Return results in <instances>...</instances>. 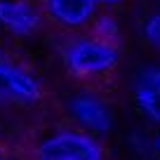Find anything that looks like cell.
<instances>
[{"label":"cell","instance_id":"6da1fadb","mask_svg":"<svg viewBox=\"0 0 160 160\" xmlns=\"http://www.w3.org/2000/svg\"><path fill=\"white\" fill-rule=\"evenodd\" d=\"M61 59L75 78H99L120 64V50L99 38H73L61 47Z\"/></svg>","mask_w":160,"mask_h":160},{"label":"cell","instance_id":"7a4b0ae2","mask_svg":"<svg viewBox=\"0 0 160 160\" xmlns=\"http://www.w3.org/2000/svg\"><path fill=\"white\" fill-rule=\"evenodd\" d=\"M38 160H104L99 139L82 130H59L35 146Z\"/></svg>","mask_w":160,"mask_h":160},{"label":"cell","instance_id":"3957f363","mask_svg":"<svg viewBox=\"0 0 160 160\" xmlns=\"http://www.w3.org/2000/svg\"><path fill=\"white\" fill-rule=\"evenodd\" d=\"M42 97L38 78L26 66L0 54V104L33 106Z\"/></svg>","mask_w":160,"mask_h":160},{"label":"cell","instance_id":"277c9868","mask_svg":"<svg viewBox=\"0 0 160 160\" xmlns=\"http://www.w3.org/2000/svg\"><path fill=\"white\" fill-rule=\"evenodd\" d=\"M66 111L75 125L82 127V132L92 137L108 134L113 130V113H111L108 104L92 92H75L66 101Z\"/></svg>","mask_w":160,"mask_h":160},{"label":"cell","instance_id":"5b68a950","mask_svg":"<svg viewBox=\"0 0 160 160\" xmlns=\"http://www.w3.org/2000/svg\"><path fill=\"white\" fill-rule=\"evenodd\" d=\"M42 26V12L31 0H0V28L14 38H31Z\"/></svg>","mask_w":160,"mask_h":160},{"label":"cell","instance_id":"8992f818","mask_svg":"<svg viewBox=\"0 0 160 160\" xmlns=\"http://www.w3.org/2000/svg\"><path fill=\"white\" fill-rule=\"evenodd\" d=\"M45 14L64 28H85L97 17L94 0H42Z\"/></svg>","mask_w":160,"mask_h":160},{"label":"cell","instance_id":"52a82bcc","mask_svg":"<svg viewBox=\"0 0 160 160\" xmlns=\"http://www.w3.org/2000/svg\"><path fill=\"white\" fill-rule=\"evenodd\" d=\"M134 104L153 125H160V87L148 78V73L141 75L134 87Z\"/></svg>","mask_w":160,"mask_h":160},{"label":"cell","instance_id":"ba28073f","mask_svg":"<svg viewBox=\"0 0 160 160\" xmlns=\"http://www.w3.org/2000/svg\"><path fill=\"white\" fill-rule=\"evenodd\" d=\"M94 38L104 40V42H111V45H115L120 40V24L115 21V17L111 14H99L94 17Z\"/></svg>","mask_w":160,"mask_h":160},{"label":"cell","instance_id":"9c48e42d","mask_svg":"<svg viewBox=\"0 0 160 160\" xmlns=\"http://www.w3.org/2000/svg\"><path fill=\"white\" fill-rule=\"evenodd\" d=\"M144 38L146 42H148L151 47H155V50H160V12H155V14H151L148 19L144 21Z\"/></svg>","mask_w":160,"mask_h":160},{"label":"cell","instance_id":"30bf717a","mask_svg":"<svg viewBox=\"0 0 160 160\" xmlns=\"http://www.w3.org/2000/svg\"><path fill=\"white\" fill-rule=\"evenodd\" d=\"M97 5H104V7H115V5H120L122 0H94Z\"/></svg>","mask_w":160,"mask_h":160},{"label":"cell","instance_id":"8fae6325","mask_svg":"<svg viewBox=\"0 0 160 160\" xmlns=\"http://www.w3.org/2000/svg\"><path fill=\"white\" fill-rule=\"evenodd\" d=\"M148 78H151V80L155 82V85L160 87V68H155V71H148Z\"/></svg>","mask_w":160,"mask_h":160},{"label":"cell","instance_id":"7c38bea8","mask_svg":"<svg viewBox=\"0 0 160 160\" xmlns=\"http://www.w3.org/2000/svg\"><path fill=\"white\" fill-rule=\"evenodd\" d=\"M155 153H158V158H160V134L155 137Z\"/></svg>","mask_w":160,"mask_h":160},{"label":"cell","instance_id":"4fadbf2b","mask_svg":"<svg viewBox=\"0 0 160 160\" xmlns=\"http://www.w3.org/2000/svg\"><path fill=\"white\" fill-rule=\"evenodd\" d=\"M0 160H10V158H7V155L2 153V151H0Z\"/></svg>","mask_w":160,"mask_h":160},{"label":"cell","instance_id":"5bb4252c","mask_svg":"<svg viewBox=\"0 0 160 160\" xmlns=\"http://www.w3.org/2000/svg\"><path fill=\"white\" fill-rule=\"evenodd\" d=\"M31 2H33V0H31Z\"/></svg>","mask_w":160,"mask_h":160}]
</instances>
